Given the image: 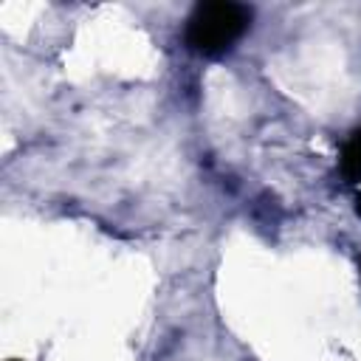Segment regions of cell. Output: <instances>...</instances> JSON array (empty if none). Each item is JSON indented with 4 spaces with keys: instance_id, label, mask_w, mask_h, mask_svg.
Returning <instances> with one entry per match:
<instances>
[{
    "instance_id": "cell-1",
    "label": "cell",
    "mask_w": 361,
    "mask_h": 361,
    "mask_svg": "<svg viewBox=\"0 0 361 361\" xmlns=\"http://www.w3.org/2000/svg\"><path fill=\"white\" fill-rule=\"evenodd\" d=\"M251 25V8L243 3H200L186 20V45L200 56H223Z\"/></svg>"
},
{
    "instance_id": "cell-2",
    "label": "cell",
    "mask_w": 361,
    "mask_h": 361,
    "mask_svg": "<svg viewBox=\"0 0 361 361\" xmlns=\"http://www.w3.org/2000/svg\"><path fill=\"white\" fill-rule=\"evenodd\" d=\"M341 169L350 180L361 183V130H355L341 149Z\"/></svg>"
},
{
    "instance_id": "cell-3",
    "label": "cell",
    "mask_w": 361,
    "mask_h": 361,
    "mask_svg": "<svg viewBox=\"0 0 361 361\" xmlns=\"http://www.w3.org/2000/svg\"><path fill=\"white\" fill-rule=\"evenodd\" d=\"M355 209H358V214H361V195H358V200H355Z\"/></svg>"
}]
</instances>
